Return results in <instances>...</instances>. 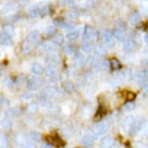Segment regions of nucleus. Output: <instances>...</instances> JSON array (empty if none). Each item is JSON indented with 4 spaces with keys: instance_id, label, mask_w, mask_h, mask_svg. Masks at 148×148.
Instances as JSON below:
<instances>
[{
    "instance_id": "26",
    "label": "nucleus",
    "mask_w": 148,
    "mask_h": 148,
    "mask_svg": "<svg viewBox=\"0 0 148 148\" xmlns=\"http://www.w3.org/2000/svg\"><path fill=\"white\" fill-rule=\"evenodd\" d=\"M112 145H114V142L110 137H104L103 140H101V146L105 147V148H110Z\"/></svg>"
},
{
    "instance_id": "27",
    "label": "nucleus",
    "mask_w": 148,
    "mask_h": 148,
    "mask_svg": "<svg viewBox=\"0 0 148 148\" xmlns=\"http://www.w3.org/2000/svg\"><path fill=\"white\" fill-rule=\"evenodd\" d=\"M135 109H136L135 101H126V104L123 105V110L125 111H133Z\"/></svg>"
},
{
    "instance_id": "18",
    "label": "nucleus",
    "mask_w": 148,
    "mask_h": 148,
    "mask_svg": "<svg viewBox=\"0 0 148 148\" xmlns=\"http://www.w3.org/2000/svg\"><path fill=\"white\" fill-rule=\"evenodd\" d=\"M51 42H52L54 46H62L64 42V37L59 34H56L52 38H51Z\"/></svg>"
},
{
    "instance_id": "1",
    "label": "nucleus",
    "mask_w": 148,
    "mask_h": 148,
    "mask_svg": "<svg viewBox=\"0 0 148 148\" xmlns=\"http://www.w3.org/2000/svg\"><path fill=\"white\" fill-rule=\"evenodd\" d=\"M84 40L86 41H90V42H92V41H95L96 38H98V31H96L94 27H91V26H85L84 27Z\"/></svg>"
},
{
    "instance_id": "9",
    "label": "nucleus",
    "mask_w": 148,
    "mask_h": 148,
    "mask_svg": "<svg viewBox=\"0 0 148 148\" xmlns=\"http://www.w3.org/2000/svg\"><path fill=\"white\" fill-rule=\"evenodd\" d=\"M136 47H137V43H136V41L132 40V38H128L126 42L123 43V51L125 52H132Z\"/></svg>"
},
{
    "instance_id": "15",
    "label": "nucleus",
    "mask_w": 148,
    "mask_h": 148,
    "mask_svg": "<svg viewBox=\"0 0 148 148\" xmlns=\"http://www.w3.org/2000/svg\"><path fill=\"white\" fill-rule=\"evenodd\" d=\"M27 14L30 15V17H38V16H41V8L36 6V5L31 6L29 9V11H27Z\"/></svg>"
},
{
    "instance_id": "29",
    "label": "nucleus",
    "mask_w": 148,
    "mask_h": 148,
    "mask_svg": "<svg viewBox=\"0 0 148 148\" xmlns=\"http://www.w3.org/2000/svg\"><path fill=\"white\" fill-rule=\"evenodd\" d=\"M30 140H31V142H35V143L40 142L41 141V135L38 132H30Z\"/></svg>"
},
{
    "instance_id": "43",
    "label": "nucleus",
    "mask_w": 148,
    "mask_h": 148,
    "mask_svg": "<svg viewBox=\"0 0 148 148\" xmlns=\"http://www.w3.org/2000/svg\"><path fill=\"white\" fill-rule=\"evenodd\" d=\"M143 15H148V6H146V8H143Z\"/></svg>"
},
{
    "instance_id": "36",
    "label": "nucleus",
    "mask_w": 148,
    "mask_h": 148,
    "mask_svg": "<svg viewBox=\"0 0 148 148\" xmlns=\"http://www.w3.org/2000/svg\"><path fill=\"white\" fill-rule=\"evenodd\" d=\"M100 67H101V68H104V69L110 68V61H108V59H104V61H101Z\"/></svg>"
},
{
    "instance_id": "33",
    "label": "nucleus",
    "mask_w": 148,
    "mask_h": 148,
    "mask_svg": "<svg viewBox=\"0 0 148 148\" xmlns=\"http://www.w3.org/2000/svg\"><path fill=\"white\" fill-rule=\"evenodd\" d=\"M94 52H95V57H100V56L105 54V49H104V47H101V46H96L94 48Z\"/></svg>"
},
{
    "instance_id": "19",
    "label": "nucleus",
    "mask_w": 148,
    "mask_h": 148,
    "mask_svg": "<svg viewBox=\"0 0 148 148\" xmlns=\"http://www.w3.org/2000/svg\"><path fill=\"white\" fill-rule=\"evenodd\" d=\"M78 37H79V31L78 30H71L67 34V38L71 41V42H75L78 40Z\"/></svg>"
},
{
    "instance_id": "17",
    "label": "nucleus",
    "mask_w": 148,
    "mask_h": 148,
    "mask_svg": "<svg viewBox=\"0 0 148 148\" xmlns=\"http://www.w3.org/2000/svg\"><path fill=\"white\" fill-rule=\"evenodd\" d=\"M105 115H106V108H105L103 104H100L99 108H98V110H96V112H95V120L103 119Z\"/></svg>"
},
{
    "instance_id": "32",
    "label": "nucleus",
    "mask_w": 148,
    "mask_h": 148,
    "mask_svg": "<svg viewBox=\"0 0 148 148\" xmlns=\"http://www.w3.org/2000/svg\"><path fill=\"white\" fill-rule=\"evenodd\" d=\"M9 146V140L5 135H1L0 136V147L1 148H6Z\"/></svg>"
},
{
    "instance_id": "4",
    "label": "nucleus",
    "mask_w": 148,
    "mask_h": 148,
    "mask_svg": "<svg viewBox=\"0 0 148 148\" xmlns=\"http://www.w3.org/2000/svg\"><path fill=\"white\" fill-rule=\"evenodd\" d=\"M40 84H41V80L38 79V77H37V75L30 77L29 79H27V82H26V86H27V89H29V90H36V89H38Z\"/></svg>"
},
{
    "instance_id": "44",
    "label": "nucleus",
    "mask_w": 148,
    "mask_h": 148,
    "mask_svg": "<svg viewBox=\"0 0 148 148\" xmlns=\"http://www.w3.org/2000/svg\"><path fill=\"white\" fill-rule=\"evenodd\" d=\"M145 42L148 45V35H146V36H145Z\"/></svg>"
},
{
    "instance_id": "13",
    "label": "nucleus",
    "mask_w": 148,
    "mask_h": 148,
    "mask_svg": "<svg viewBox=\"0 0 148 148\" xmlns=\"http://www.w3.org/2000/svg\"><path fill=\"white\" fill-rule=\"evenodd\" d=\"M47 62L51 64V67H52L53 64H58L61 62V57H59V54H57V53H51L47 56Z\"/></svg>"
},
{
    "instance_id": "25",
    "label": "nucleus",
    "mask_w": 148,
    "mask_h": 148,
    "mask_svg": "<svg viewBox=\"0 0 148 148\" xmlns=\"http://www.w3.org/2000/svg\"><path fill=\"white\" fill-rule=\"evenodd\" d=\"M63 89L67 92H73L74 91V83L72 82H66L63 83Z\"/></svg>"
},
{
    "instance_id": "22",
    "label": "nucleus",
    "mask_w": 148,
    "mask_h": 148,
    "mask_svg": "<svg viewBox=\"0 0 148 148\" xmlns=\"http://www.w3.org/2000/svg\"><path fill=\"white\" fill-rule=\"evenodd\" d=\"M38 37H40L38 31L32 30V31H30V32H29V35H27V40L31 41V42H35V41L38 40Z\"/></svg>"
},
{
    "instance_id": "8",
    "label": "nucleus",
    "mask_w": 148,
    "mask_h": 148,
    "mask_svg": "<svg viewBox=\"0 0 148 148\" xmlns=\"http://www.w3.org/2000/svg\"><path fill=\"white\" fill-rule=\"evenodd\" d=\"M46 141L48 143H53L54 146H64V142L62 141V138L58 135H53V136H48L46 137Z\"/></svg>"
},
{
    "instance_id": "10",
    "label": "nucleus",
    "mask_w": 148,
    "mask_h": 148,
    "mask_svg": "<svg viewBox=\"0 0 148 148\" xmlns=\"http://www.w3.org/2000/svg\"><path fill=\"white\" fill-rule=\"evenodd\" d=\"M12 43V38L11 36L6 34V32H3L0 34V45H4V46H10Z\"/></svg>"
},
{
    "instance_id": "7",
    "label": "nucleus",
    "mask_w": 148,
    "mask_h": 148,
    "mask_svg": "<svg viewBox=\"0 0 148 148\" xmlns=\"http://www.w3.org/2000/svg\"><path fill=\"white\" fill-rule=\"evenodd\" d=\"M141 14L138 12V11H135V12H132L131 15H130L128 17V22H130V25H132V26H136L138 25L141 22Z\"/></svg>"
},
{
    "instance_id": "12",
    "label": "nucleus",
    "mask_w": 148,
    "mask_h": 148,
    "mask_svg": "<svg viewBox=\"0 0 148 148\" xmlns=\"http://www.w3.org/2000/svg\"><path fill=\"white\" fill-rule=\"evenodd\" d=\"M82 49L84 51L85 53H91L92 51H94V45H92L90 41L83 40V42H82Z\"/></svg>"
},
{
    "instance_id": "41",
    "label": "nucleus",
    "mask_w": 148,
    "mask_h": 148,
    "mask_svg": "<svg viewBox=\"0 0 148 148\" xmlns=\"http://www.w3.org/2000/svg\"><path fill=\"white\" fill-rule=\"evenodd\" d=\"M41 148H53V146L49 145V143H43V145L41 146Z\"/></svg>"
},
{
    "instance_id": "16",
    "label": "nucleus",
    "mask_w": 148,
    "mask_h": 148,
    "mask_svg": "<svg viewBox=\"0 0 148 148\" xmlns=\"http://www.w3.org/2000/svg\"><path fill=\"white\" fill-rule=\"evenodd\" d=\"M94 141H95V138L92 136H84L80 140V143L83 147H90L92 143H94Z\"/></svg>"
},
{
    "instance_id": "30",
    "label": "nucleus",
    "mask_w": 148,
    "mask_h": 148,
    "mask_svg": "<svg viewBox=\"0 0 148 148\" xmlns=\"http://www.w3.org/2000/svg\"><path fill=\"white\" fill-rule=\"evenodd\" d=\"M122 96H125V99L127 101H133V99L136 98V94L132 91H125V92H122Z\"/></svg>"
},
{
    "instance_id": "47",
    "label": "nucleus",
    "mask_w": 148,
    "mask_h": 148,
    "mask_svg": "<svg viewBox=\"0 0 148 148\" xmlns=\"http://www.w3.org/2000/svg\"><path fill=\"white\" fill-rule=\"evenodd\" d=\"M0 116H1V115H0Z\"/></svg>"
},
{
    "instance_id": "46",
    "label": "nucleus",
    "mask_w": 148,
    "mask_h": 148,
    "mask_svg": "<svg viewBox=\"0 0 148 148\" xmlns=\"http://www.w3.org/2000/svg\"><path fill=\"white\" fill-rule=\"evenodd\" d=\"M110 148H117V146H116V145H112V146H111Z\"/></svg>"
},
{
    "instance_id": "21",
    "label": "nucleus",
    "mask_w": 148,
    "mask_h": 148,
    "mask_svg": "<svg viewBox=\"0 0 148 148\" xmlns=\"http://www.w3.org/2000/svg\"><path fill=\"white\" fill-rule=\"evenodd\" d=\"M121 63H120V61L119 59H116V58H112L110 61V68L112 69V71H119V69H121Z\"/></svg>"
},
{
    "instance_id": "5",
    "label": "nucleus",
    "mask_w": 148,
    "mask_h": 148,
    "mask_svg": "<svg viewBox=\"0 0 148 148\" xmlns=\"http://www.w3.org/2000/svg\"><path fill=\"white\" fill-rule=\"evenodd\" d=\"M112 35H114V37L116 38L117 41H120V42H126L127 41V32H126V30L125 29H119V27H116L114 31H112Z\"/></svg>"
},
{
    "instance_id": "14",
    "label": "nucleus",
    "mask_w": 148,
    "mask_h": 148,
    "mask_svg": "<svg viewBox=\"0 0 148 148\" xmlns=\"http://www.w3.org/2000/svg\"><path fill=\"white\" fill-rule=\"evenodd\" d=\"M31 72L34 73V75H40V74H42L45 72V69L42 67V64L40 63H34L31 67Z\"/></svg>"
},
{
    "instance_id": "42",
    "label": "nucleus",
    "mask_w": 148,
    "mask_h": 148,
    "mask_svg": "<svg viewBox=\"0 0 148 148\" xmlns=\"http://www.w3.org/2000/svg\"><path fill=\"white\" fill-rule=\"evenodd\" d=\"M142 88H143V91H145V94H146V95H148V84L143 85Z\"/></svg>"
},
{
    "instance_id": "31",
    "label": "nucleus",
    "mask_w": 148,
    "mask_h": 148,
    "mask_svg": "<svg viewBox=\"0 0 148 148\" xmlns=\"http://www.w3.org/2000/svg\"><path fill=\"white\" fill-rule=\"evenodd\" d=\"M17 112H18V110L17 109H8L6 111H5V116L6 117H14V116H16L17 115Z\"/></svg>"
},
{
    "instance_id": "2",
    "label": "nucleus",
    "mask_w": 148,
    "mask_h": 148,
    "mask_svg": "<svg viewBox=\"0 0 148 148\" xmlns=\"http://www.w3.org/2000/svg\"><path fill=\"white\" fill-rule=\"evenodd\" d=\"M100 37L103 40V42L106 43L108 46H112L114 43V35H112V31L109 30V29H103L100 31Z\"/></svg>"
},
{
    "instance_id": "6",
    "label": "nucleus",
    "mask_w": 148,
    "mask_h": 148,
    "mask_svg": "<svg viewBox=\"0 0 148 148\" xmlns=\"http://www.w3.org/2000/svg\"><path fill=\"white\" fill-rule=\"evenodd\" d=\"M143 126H145V121H142V120L137 121L136 120V121L133 122L132 126L130 127V133H131V135H136V133H138L143 128Z\"/></svg>"
},
{
    "instance_id": "40",
    "label": "nucleus",
    "mask_w": 148,
    "mask_h": 148,
    "mask_svg": "<svg viewBox=\"0 0 148 148\" xmlns=\"http://www.w3.org/2000/svg\"><path fill=\"white\" fill-rule=\"evenodd\" d=\"M25 148H37V147H36L35 142H30V143H27V145L25 146Z\"/></svg>"
},
{
    "instance_id": "20",
    "label": "nucleus",
    "mask_w": 148,
    "mask_h": 148,
    "mask_svg": "<svg viewBox=\"0 0 148 148\" xmlns=\"http://www.w3.org/2000/svg\"><path fill=\"white\" fill-rule=\"evenodd\" d=\"M63 51H64V53L68 54V56H75V54H77L75 47H74L73 45H69V43H68V45H64Z\"/></svg>"
},
{
    "instance_id": "34",
    "label": "nucleus",
    "mask_w": 148,
    "mask_h": 148,
    "mask_svg": "<svg viewBox=\"0 0 148 148\" xmlns=\"http://www.w3.org/2000/svg\"><path fill=\"white\" fill-rule=\"evenodd\" d=\"M49 9H51V6H49V5H45V6L41 8V16H46V15H48V14H49Z\"/></svg>"
},
{
    "instance_id": "3",
    "label": "nucleus",
    "mask_w": 148,
    "mask_h": 148,
    "mask_svg": "<svg viewBox=\"0 0 148 148\" xmlns=\"http://www.w3.org/2000/svg\"><path fill=\"white\" fill-rule=\"evenodd\" d=\"M133 78H135V80L140 85H146L148 84V74L146 71H140V72H136L135 75H133Z\"/></svg>"
},
{
    "instance_id": "45",
    "label": "nucleus",
    "mask_w": 148,
    "mask_h": 148,
    "mask_svg": "<svg viewBox=\"0 0 148 148\" xmlns=\"http://www.w3.org/2000/svg\"><path fill=\"white\" fill-rule=\"evenodd\" d=\"M3 103H4V100H3V98H0V106L3 105Z\"/></svg>"
},
{
    "instance_id": "28",
    "label": "nucleus",
    "mask_w": 148,
    "mask_h": 148,
    "mask_svg": "<svg viewBox=\"0 0 148 148\" xmlns=\"http://www.w3.org/2000/svg\"><path fill=\"white\" fill-rule=\"evenodd\" d=\"M53 22H54V25H58V26H61V27H64V29H72V26L69 25V24H67V22H64L62 18H56Z\"/></svg>"
},
{
    "instance_id": "38",
    "label": "nucleus",
    "mask_w": 148,
    "mask_h": 148,
    "mask_svg": "<svg viewBox=\"0 0 148 148\" xmlns=\"http://www.w3.org/2000/svg\"><path fill=\"white\" fill-rule=\"evenodd\" d=\"M4 30H5V32H6V34H9L10 36H11L12 31H14V29H12V27H11V26H9V25H5V26H4Z\"/></svg>"
},
{
    "instance_id": "35",
    "label": "nucleus",
    "mask_w": 148,
    "mask_h": 148,
    "mask_svg": "<svg viewBox=\"0 0 148 148\" xmlns=\"http://www.w3.org/2000/svg\"><path fill=\"white\" fill-rule=\"evenodd\" d=\"M67 16L73 20V18H77L78 16H79V12H78V11H74V10H71V11H68V15H67Z\"/></svg>"
},
{
    "instance_id": "23",
    "label": "nucleus",
    "mask_w": 148,
    "mask_h": 148,
    "mask_svg": "<svg viewBox=\"0 0 148 148\" xmlns=\"http://www.w3.org/2000/svg\"><path fill=\"white\" fill-rule=\"evenodd\" d=\"M43 35L48 37H53L56 35V27L54 26H48L43 30Z\"/></svg>"
},
{
    "instance_id": "24",
    "label": "nucleus",
    "mask_w": 148,
    "mask_h": 148,
    "mask_svg": "<svg viewBox=\"0 0 148 148\" xmlns=\"http://www.w3.org/2000/svg\"><path fill=\"white\" fill-rule=\"evenodd\" d=\"M45 74H46L47 77H49L51 79H53V78L57 75V72H56V69H54L53 67H48V68L45 69Z\"/></svg>"
},
{
    "instance_id": "37",
    "label": "nucleus",
    "mask_w": 148,
    "mask_h": 148,
    "mask_svg": "<svg viewBox=\"0 0 148 148\" xmlns=\"http://www.w3.org/2000/svg\"><path fill=\"white\" fill-rule=\"evenodd\" d=\"M22 51H24L25 53H29L30 51H31V45H29V43H24V45H22Z\"/></svg>"
},
{
    "instance_id": "11",
    "label": "nucleus",
    "mask_w": 148,
    "mask_h": 148,
    "mask_svg": "<svg viewBox=\"0 0 148 148\" xmlns=\"http://www.w3.org/2000/svg\"><path fill=\"white\" fill-rule=\"evenodd\" d=\"M95 133L98 136H103L104 133L108 132V130H109V126L106 123H99V125H96L95 126Z\"/></svg>"
},
{
    "instance_id": "39",
    "label": "nucleus",
    "mask_w": 148,
    "mask_h": 148,
    "mask_svg": "<svg viewBox=\"0 0 148 148\" xmlns=\"http://www.w3.org/2000/svg\"><path fill=\"white\" fill-rule=\"evenodd\" d=\"M21 99L22 100H29V99H31V95L29 94V92H22V94H21Z\"/></svg>"
}]
</instances>
